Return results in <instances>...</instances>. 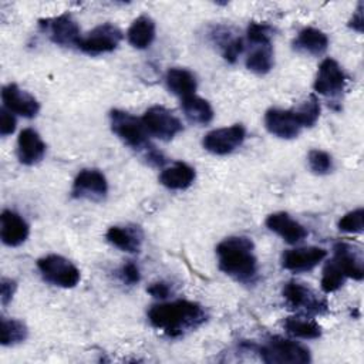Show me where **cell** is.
I'll return each mask as SVG.
<instances>
[{"label": "cell", "mask_w": 364, "mask_h": 364, "mask_svg": "<svg viewBox=\"0 0 364 364\" xmlns=\"http://www.w3.org/2000/svg\"><path fill=\"white\" fill-rule=\"evenodd\" d=\"M283 297L294 310H304L309 313H323L327 309L326 300L320 299L310 287L306 284L290 280L283 287Z\"/></svg>", "instance_id": "9c48e42d"}, {"label": "cell", "mask_w": 364, "mask_h": 364, "mask_svg": "<svg viewBox=\"0 0 364 364\" xmlns=\"http://www.w3.org/2000/svg\"><path fill=\"white\" fill-rule=\"evenodd\" d=\"M182 111L185 114V117L188 118V121L193 122V124H200L205 125L208 122L212 121L213 118V109L210 107V104L198 97V95H189L182 98Z\"/></svg>", "instance_id": "d4e9b609"}, {"label": "cell", "mask_w": 364, "mask_h": 364, "mask_svg": "<svg viewBox=\"0 0 364 364\" xmlns=\"http://www.w3.org/2000/svg\"><path fill=\"white\" fill-rule=\"evenodd\" d=\"M344 279H346V274L343 273V270L338 267V264L334 260H331L323 269V276L320 282L321 290L324 293H333L343 286Z\"/></svg>", "instance_id": "f1b7e54d"}, {"label": "cell", "mask_w": 364, "mask_h": 364, "mask_svg": "<svg viewBox=\"0 0 364 364\" xmlns=\"http://www.w3.org/2000/svg\"><path fill=\"white\" fill-rule=\"evenodd\" d=\"M148 293L156 299H166L171 293V287L165 282H155L148 289Z\"/></svg>", "instance_id": "74e56055"}, {"label": "cell", "mask_w": 364, "mask_h": 364, "mask_svg": "<svg viewBox=\"0 0 364 364\" xmlns=\"http://www.w3.org/2000/svg\"><path fill=\"white\" fill-rule=\"evenodd\" d=\"M326 256L327 252L321 247H296L283 253L282 264L291 272H307L316 267Z\"/></svg>", "instance_id": "9a60e30c"}, {"label": "cell", "mask_w": 364, "mask_h": 364, "mask_svg": "<svg viewBox=\"0 0 364 364\" xmlns=\"http://www.w3.org/2000/svg\"><path fill=\"white\" fill-rule=\"evenodd\" d=\"M253 250L255 245L246 236L226 237L216 247L220 270L239 282H252L257 272Z\"/></svg>", "instance_id": "7a4b0ae2"}, {"label": "cell", "mask_w": 364, "mask_h": 364, "mask_svg": "<svg viewBox=\"0 0 364 364\" xmlns=\"http://www.w3.org/2000/svg\"><path fill=\"white\" fill-rule=\"evenodd\" d=\"M46 154V144L41 136L31 128H26L18 134L17 156L24 165H34L43 159Z\"/></svg>", "instance_id": "ac0fdd59"}, {"label": "cell", "mask_w": 364, "mask_h": 364, "mask_svg": "<svg viewBox=\"0 0 364 364\" xmlns=\"http://www.w3.org/2000/svg\"><path fill=\"white\" fill-rule=\"evenodd\" d=\"M119 274H121V279H122L125 283H128V284H135V283H138L139 279H141L139 269H138V266H136L135 263H132V262H128L127 264H124L122 269H121V272H119Z\"/></svg>", "instance_id": "d590c367"}, {"label": "cell", "mask_w": 364, "mask_h": 364, "mask_svg": "<svg viewBox=\"0 0 364 364\" xmlns=\"http://www.w3.org/2000/svg\"><path fill=\"white\" fill-rule=\"evenodd\" d=\"M37 267L43 277L54 286L70 289L80 282V270L60 255H48L38 259Z\"/></svg>", "instance_id": "5b68a950"}, {"label": "cell", "mask_w": 364, "mask_h": 364, "mask_svg": "<svg viewBox=\"0 0 364 364\" xmlns=\"http://www.w3.org/2000/svg\"><path fill=\"white\" fill-rule=\"evenodd\" d=\"M107 240L124 252L138 253L144 233L139 226H111L107 230Z\"/></svg>", "instance_id": "ffe728a7"}, {"label": "cell", "mask_w": 364, "mask_h": 364, "mask_svg": "<svg viewBox=\"0 0 364 364\" xmlns=\"http://www.w3.org/2000/svg\"><path fill=\"white\" fill-rule=\"evenodd\" d=\"M266 226L283 237L287 243H297L307 236L306 228L284 212L269 215L266 219Z\"/></svg>", "instance_id": "d6986e66"}, {"label": "cell", "mask_w": 364, "mask_h": 364, "mask_svg": "<svg viewBox=\"0 0 364 364\" xmlns=\"http://www.w3.org/2000/svg\"><path fill=\"white\" fill-rule=\"evenodd\" d=\"M165 81H166L168 88L173 94L179 95L181 98H185V97H189V95L195 94L196 78L186 68H179V67L169 68L166 75H165Z\"/></svg>", "instance_id": "603a6c76"}, {"label": "cell", "mask_w": 364, "mask_h": 364, "mask_svg": "<svg viewBox=\"0 0 364 364\" xmlns=\"http://www.w3.org/2000/svg\"><path fill=\"white\" fill-rule=\"evenodd\" d=\"M333 260L338 264L346 277H351L354 280H361L364 277L363 256L361 252L357 250L354 246L346 242L336 243Z\"/></svg>", "instance_id": "e0dca14e"}, {"label": "cell", "mask_w": 364, "mask_h": 364, "mask_svg": "<svg viewBox=\"0 0 364 364\" xmlns=\"http://www.w3.org/2000/svg\"><path fill=\"white\" fill-rule=\"evenodd\" d=\"M245 136L246 131L240 124L218 128L205 135L203 148L216 155H226L240 146Z\"/></svg>", "instance_id": "ba28073f"}, {"label": "cell", "mask_w": 364, "mask_h": 364, "mask_svg": "<svg viewBox=\"0 0 364 364\" xmlns=\"http://www.w3.org/2000/svg\"><path fill=\"white\" fill-rule=\"evenodd\" d=\"M128 41L135 48H146L155 38V23L148 16H139L127 31Z\"/></svg>", "instance_id": "cb8c5ba5"}, {"label": "cell", "mask_w": 364, "mask_h": 364, "mask_svg": "<svg viewBox=\"0 0 364 364\" xmlns=\"http://www.w3.org/2000/svg\"><path fill=\"white\" fill-rule=\"evenodd\" d=\"M14 129H16V118L7 108H3L0 111V134L3 136H7L13 134Z\"/></svg>", "instance_id": "e575fe53"}, {"label": "cell", "mask_w": 364, "mask_h": 364, "mask_svg": "<svg viewBox=\"0 0 364 364\" xmlns=\"http://www.w3.org/2000/svg\"><path fill=\"white\" fill-rule=\"evenodd\" d=\"M16 291V283L11 279H1L0 283V299L3 304H7Z\"/></svg>", "instance_id": "8d00e7d4"}, {"label": "cell", "mask_w": 364, "mask_h": 364, "mask_svg": "<svg viewBox=\"0 0 364 364\" xmlns=\"http://www.w3.org/2000/svg\"><path fill=\"white\" fill-rule=\"evenodd\" d=\"M27 222L13 210H3L0 216V237L4 245L16 247L26 242L28 237Z\"/></svg>", "instance_id": "2e32d148"}, {"label": "cell", "mask_w": 364, "mask_h": 364, "mask_svg": "<svg viewBox=\"0 0 364 364\" xmlns=\"http://www.w3.org/2000/svg\"><path fill=\"white\" fill-rule=\"evenodd\" d=\"M260 357L267 364H306L311 360L304 346L283 337H272L260 348Z\"/></svg>", "instance_id": "277c9868"}, {"label": "cell", "mask_w": 364, "mask_h": 364, "mask_svg": "<svg viewBox=\"0 0 364 364\" xmlns=\"http://www.w3.org/2000/svg\"><path fill=\"white\" fill-rule=\"evenodd\" d=\"M222 50H223V57L229 63H235L239 54L243 51V41L239 37L228 38L222 43Z\"/></svg>", "instance_id": "836d02e7"}, {"label": "cell", "mask_w": 364, "mask_h": 364, "mask_svg": "<svg viewBox=\"0 0 364 364\" xmlns=\"http://www.w3.org/2000/svg\"><path fill=\"white\" fill-rule=\"evenodd\" d=\"M363 228H364V210H363V208H358V209H354V210L346 213L338 220V229L341 232L361 233Z\"/></svg>", "instance_id": "1f68e13d"}, {"label": "cell", "mask_w": 364, "mask_h": 364, "mask_svg": "<svg viewBox=\"0 0 364 364\" xmlns=\"http://www.w3.org/2000/svg\"><path fill=\"white\" fill-rule=\"evenodd\" d=\"M293 46L297 51L311 55H320L327 50L328 38L321 30L314 27H306L297 34Z\"/></svg>", "instance_id": "7402d4cb"}, {"label": "cell", "mask_w": 364, "mask_h": 364, "mask_svg": "<svg viewBox=\"0 0 364 364\" xmlns=\"http://www.w3.org/2000/svg\"><path fill=\"white\" fill-rule=\"evenodd\" d=\"M350 26L357 30V31H363V11H361V3L358 4V9L357 11L354 13L351 21H350Z\"/></svg>", "instance_id": "f35d334b"}, {"label": "cell", "mask_w": 364, "mask_h": 364, "mask_svg": "<svg viewBox=\"0 0 364 364\" xmlns=\"http://www.w3.org/2000/svg\"><path fill=\"white\" fill-rule=\"evenodd\" d=\"M246 67L256 74H266L273 67V50L270 44L255 46L246 58Z\"/></svg>", "instance_id": "484cf974"}, {"label": "cell", "mask_w": 364, "mask_h": 364, "mask_svg": "<svg viewBox=\"0 0 364 364\" xmlns=\"http://www.w3.org/2000/svg\"><path fill=\"white\" fill-rule=\"evenodd\" d=\"M108 192V183L98 169H82L74 179L73 196L90 200H101Z\"/></svg>", "instance_id": "8fae6325"}, {"label": "cell", "mask_w": 364, "mask_h": 364, "mask_svg": "<svg viewBox=\"0 0 364 364\" xmlns=\"http://www.w3.org/2000/svg\"><path fill=\"white\" fill-rule=\"evenodd\" d=\"M148 135L156 136L162 141L172 139L178 132L182 131V124L169 109L161 105L148 108L141 118Z\"/></svg>", "instance_id": "8992f818"}, {"label": "cell", "mask_w": 364, "mask_h": 364, "mask_svg": "<svg viewBox=\"0 0 364 364\" xmlns=\"http://www.w3.org/2000/svg\"><path fill=\"white\" fill-rule=\"evenodd\" d=\"M310 169L317 175H326L333 169L331 156L321 149H311L307 156Z\"/></svg>", "instance_id": "4dcf8cb0"}, {"label": "cell", "mask_w": 364, "mask_h": 364, "mask_svg": "<svg viewBox=\"0 0 364 364\" xmlns=\"http://www.w3.org/2000/svg\"><path fill=\"white\" fill-rule=\"evenodd\" d=\"M159 181L164 186L173 191L186 189L195 181V169L185 162H175L161 172Z\"/></svg>", "instance_id": "44dd1931"}, {"label": "cell", "mask_w": 364, "mask_h": 364, "mask_svg": "<svg viewBox=\"0 0 364 364\" xmlns=\"http://www.w3.org/2000/svg\"><path fill=\"white\" fill-rule=\"evenodd\" d=\"M27 337V327L23 321L16 318H1L0 341L3 346H14L24 341Z\"/></svg>", "instance_id": "83f0119b"}, {"label": "cell", "mask_w": 364, "mask_h": 364, "mask_svg": "<svg viewBox=\"0 0 364 364\" xmlns=\"http://www.w3.org/2000/svg\"><path fill=\"white\" fill-rule=\"evenodd\" d=\"M301 127H311L316 124L320 115V104L314 95H310L297 109H293Z\"/></svg>", "instance_id": "f546056e"}, {"label": "cell", "mask_w": 364, "mask_h": 364, "mask_svg": "<svg viewBox=\"0 0 364 364\" xmlns=\"http://www.w3.org/2000/svg\"><path fill=\"white\" fill-rule=\"evenodd\" d=\"M121 38L122 33L115 24L104 23L81 37L77 47L87 54H102L115 50Z\"/></svg>", "instance_id": "52a82bcc"}, {"label": "cell", "mask_w": 364, "mask_h": 364, "mask_svg": "<svg viewBox=\"0 0 364 364\" xmlns=\"http://www.w3.org/2000/svg\"><path fill=\"white\" fill-rule=\"evenodd\" d=\"M264 125L270 134L282 139H291L303 128L293 109L270 108L264 115Z\"/></svg>", "instance_id": "4fadbf2b"}, {"label": "cell", "mask_w": 364, "mask_h": 364, "mask_svg": "<svg viewBox=\"0 0 364 364\" xmlns=\"http://www.w3.org/2000/svg\"><path fill=\"white\" fill-rule=\"evenodd\" d=\"M1 100H3L4 107L10 112L18 114L26 118L36 117L40 109L37 100L16 84H7L3 87Z\"/></svg>", "instance_id": "5bb4252c"}, {"label": "cell", "mask_w": 364, "mask_h": 364, "mask_svg": "<svg viewBox=\"0 0 364 364\" xmlns=\"http://www.w3.org/2000/svg\"><path fill=\"white\" fill-rule=\"evenodd\" d=\"M346 74L338 63L333 58H326L318 67L314 90L326 97H337L344 91Z\"/></svg>", "instance_id": "30bf717a"}, {"label": "cell", "mask_w": 364, "mask_h": 364, "mask_svg": "<svg viewBox=\"0 0 364 364\" xmlns=\"http://www.w3.org/2000/svg\"><path fill=\"white\" fill-rule=\"evenodd\" d=\"M40 26L46 30L48 37L60 46H77L81 38L80 28L70 14L41 20Z\"/></svg>", "instance_id": "7c38bea8"}, {"label": "cell", "mask_w": 364, "mask_h": 364, "mask_svg": "<svg viewBox=\"0 0 364 364\" xmlns=\"http://www.w3.org/2000/svg\"><path fill=\"white\" fill-rule=\"evenodd\" d=\"M149 323L169 337H179L206 320L203 307L189 300L155 304L148 310Z\"/></svg>", "instance_id": "6da1fadb"}, {"label": "cell", "mask_w": 364, "mask_h": 364, "mask_svg": "<svg viewBox=\"0 0 364 364\" xmlns=\"http://www.w3.org/2000/svg\"><path fill=\"white\" fill-rule=\"evenodd\" d=\"M112 132L135 151L146 152V159L155 165H162V155L148 142V132L141 118L121 109H112L109 114Z\"/></svg>", "instance_id": "3957f363"}, {"label": "cell", "mask_w": 364, "mask_h": 364, "mask_svg": "<svg viewBox=\"0 0 364 364\" xmlns=\"http://www.w3.org/2000/svg\"><path fill=\"white\" fill-rule=\"evenodd\" d=\"M284 328L294 337L300 338H317L321 336V328L314 320L304 317H287L284 320Z\"/></svg>", "instance_id": "4316f807"}, {"label": "cell", "mask_w": 364, "mask_h": 364, "mask_svg": "<svg viewBox=\"0 0 364 364\" xmlns=\"http://www.w3.org/2000/svg\"><path fill=\"white\" fill-rule=\"evenodd\" d=\"M270 37H272V27L266 23H250L247 27V38L250 43L255 46H262V44H270Z\"/></svg>", "instance_id": "d6a6232c"}]
</instances>
